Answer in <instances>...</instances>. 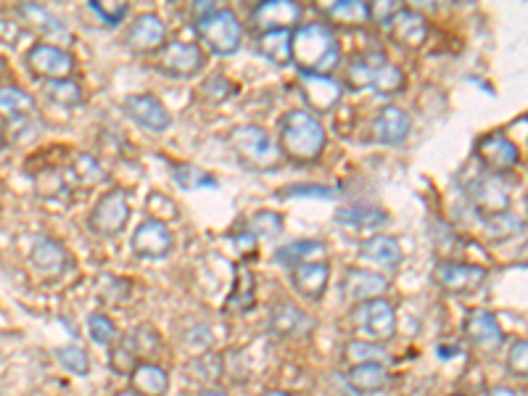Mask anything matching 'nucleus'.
Instances as JSON below:
<instances>
[{"mask_svg": "<svg viewBox=\"0 0 528 396\" xmlns=\"http://www.w3.org/2000/svg\"><path fill=\"white\" fill-rule=\"evenodd\" d=\"M294 64L309 77H328L341 61V45L328 24H299L291 37Z\"/></svg>", "mask_w": 528, "mask_h": 396, "instance_id": "nucleus-1", "label": "nucleus"}, {"mask_svg": "<svg viewBox=\"0 0 528 396\" xmlns=\"http://www.w3.org/2000/svg\"><path fill=\"white\" fill-rule=\"evenodd\" d=\"M325 143H328V132L312 111L296 109L280 119V151L291 162H317L323 156Z\"/></svg>", "mask_w": 528, "mask_h": 396, "instance_id": "nucleus-2", "label": "nucleus"}, {"mask_svg": "<svg viewBox=\"0 0 528 396\" xmlns=\"http://www.w3.org/2000/svg\"><path fill=\"white\" fill-rule=\"evenodd\" d=\"M346 82L352 90H375L381 96H391L404 88V74L381 53H362L346 69Z\"/></svg>", "mask_w": 528, "mask_h": 396, "instance_id": "nucleus-3", "label": "nucleus"}, {"mask_svg": "<svg viewBox=\"0 0 528 396\" xmlns=\"http://www.w3.org/2000/svg\"><path fill=\"white\" fill-rule=\"evenodd\" d=\"M196 35L217 56H233L243 43V24L235 11L214 6L196 19Z\"/></svg>", "mask_w": 528, "mask_h": 396, "instance_id": "nucleus-4", "label": "nucleus"}, {"mask_svg": "<svg viewBox=\"0 0 528 396\" xmlns=\"http://www.w3.org/2000/svg\"><path fill=\"white\" fill-rule=\"evenodd\" d=\"M230 146L246 167L251 169H275L280 164V151L275 148L267 130L259 125H246L233 130Z\"/></svg>", "mask_w": 528, "mask_h": 396, "instance_id": "nucleus-5", "label": "nucleus"}, {"mask_svg": "<svg viewBox=\"0 0 528 396\" xmlns=\"http://www.w3.org/2000/svg\"><path fill=\"white\" fill-rule=\"evenodd\" d=\"M349 320H352V325L360 330L362 336L373 338L375 344L389 341L396 333V309L386 299L362 301V304L352 309Z\"/></svg>", "mask_w": 528, "mask_h": 396, "instance_id": "nucleus-6", "label": "nucleus"}, {"mask_svg": "<svg viewBox=\"0 0 528 396\" xmlns=\"http://www.w3.org/2000/svg\"><path fill=\"white\" fill-rule=\"evenodd\" d=\"M130 222V201H127V193L114 188V191H106L93 206V212L88 217V228L96 235L103 238H111V235L122 233Z\"/></svg>", "mask_w": 528, "mask_h": 396, "instance_id": "nucleus-7", "label": "nucleus"}, {"mask_svg": "<svg viewBox=\"0 0 528 396\" xmlns=\"http://www.w3.org/2000/svg\"><path fill=\"white\" fill-rule=\"evenodd\" d=\"M206 64V56L201 53V48L193 43H177L164 45L159 51V59H156V69H162L169 77H180V80H191L196 77Z\"/></svg>", "mask_w": 528, "mask_h": 396, "instance_id": "nucleus-8", "label": "nucleus"}, {"mask_svg": "<svg viewBox=\"0 0 528 396\" xmlns=\"http://www.w3.org/2000/svg\"><path fill=\"white\" fill-rule=\"evenodd\" d=\"M27 66H30V72L37 74V77H43L45 82L51 80H66L69 74L74 72V56L61 45L53 43H40L35 45L30 53H27Z\"/></svg>", "mask_w": 528, "mask_h": 396, "instance_id": "nucleus-9", "label": "nucleus"}, {"mask_svg": "<svg viewBox=\"0 0 528 396\" xmlns=\"http://www.w3.org/2000/svg\"><path fill=\"white\" fill-rule=\"evenodd\" d=\"M175 246L172 230L159 220L140 222L138 230L132 233V251L140 259H164Z\"/></svg>", "mask_w": 528, "mask_h": 396, "instance_id": "nucleus-10", "label": "nucleus"}, {"mask_svg": "<svg viewBox=\"0 0 528 396\" xmlns=\"http://www.w3.org/2000/svg\"><path fill=\"white\" fill-rule=\"evenodd\" d=\"M391 40L402 48H420L428 40V22L412 8H396L386 19Z\"/></svg>", "mask_w": 528, "mask_h": 396, "instance_id": "nucleus-11", "label": "nucleus"}, {"mask_svg": "<svg viewBox=\"0 0 528 396\" xmlns=\"http://www.w3.org/2000/svg\"><path fill=\"white\" fill-rule=\"evenodd\" d=\"M125 111L135 125L146 127L151 132H167L172 125L167 106L151 93H135V96L127 98Z\"/></svg>", "mask_w": 528, "mask_h": 396, "instance_id": "nucleus-12", "label": "nucleus"}, {"mask_svg": "<svg viewBox=\"0 0 528 396\" xmlns=\"http://www.w3.org/2000/svg\"><path fill=\"white\" fill-rule=\"evenodd\" d=\"M389 291V280L378 275L373 270H365V267H349L344 272V280H341V294L346 301H370V299H381L383 294Z\"/></svg>", "mask_w": 528, "mask_h": 396, "instance_id": "nucleus-13", "label": "nucleus"}, {"mask_svg": "<svg viewBox=\"0 0 528 396\" xmlns=\"http://www.w3.org/2000/svg\"><path fill=\"white\" fill-rule=\"evenodd\" d=\"M486 270L476 264L462 262H441L436 267V283L449 294H470L476 288L484 286Z\"/></svg>", "mask_w": 528, "mask_h": 396, "instance_id": "nucleus-14", "label": "nucleus"}, {"mask_svg": "<svg viewBox=\"0 0 528 396\" xmlns=\"http://www.w3.org/2000/svg\"><path fill=\"white\" fill-rule=\"evenodd\" d=\"M470 196H473V204L484 217H505L507 206H510L505 183L497 175L478 177L470 188Z\"/></svg>", "mask_w": 528, "mask_h": 396, "instance_id": "nucleus-15", "label": "nucleus"}, {"mask_svg": "<svg viewBox=\"0 0 528 396\" xmlns=\"http://www.w3.org/2000/svg\"><path fill=\"white\" fill-rule=\"evenodd\" d=\"M127 45L132 51L151 53L162 51L164 40H167V27H164L162 16L159 14H140L127 30Z\"/></svg>", "mask_w": 528, "mask_h": 396, "instance_id": "nucleus-16", "label": "nucleus"}, {"mask_svg": "<svg viewBox=\"0 0 528 396\" xmlns=\"http://www.w3.org/2000/svg\"><path fill=\"white\" fill-rule=\"evenodd\" d=\"M299 19L301 8L291 0H267V3H259L251 14V24H257L264 32L291 30Z\"/></svg>", "mask_w": 528, "mask_h": 396, "instance_id": "nucleus-17", "label": "nucleus"}, {"mask_svg": "<svg viewBox=\"0 0 528 396\" xmlns=\"http://www.w3.org/2000/svg\"><path fill=\"white\" fill-rule=\"evenodd\" d=\"M412 130L410 114L399 106H383L373 122V135L383 146H399L407 140Z\"/></svg>", "mask_w": 528, "mask_h": 396, "instance_id": "nucleus-18", "label": "nucleus"}, {"mask_svg": "<svg viewBox=\"0 0 528 396\" xmlns=\"http://www.w3.org/2000/svg\"><path fill=\"white\" fill-rule=\"evenodd\" d=\"M478 159L494 172H510L518 164V146L507 135H486L478 143Z\"/></svg>", "mask_w": 528, "mask_h": 396, "instance_id": "nucleus-19", "label": "nucleus"}, {"mask_svg": "<svg viewBox=\"0 0 528 396\" xmlns=\"http://www.w3.org/2000/svg\"><path fill=\"white\" fill-rule=\"evenodd\" d=\"M270 325L280 338H304L312 333L315 320H312L307 312H301L291 301H280L278 307L272 309Z\"/></svg>", "mask_w": 528, "mask_h": 396, "instance_id": "nucleus-20", "label": "nucleus"}, {"mask_svg": "<svg viewBox=\"0 0 528 396\" xmlns=\"http://www.w3.org/2000/svg\"><path fill=\"white\" fill-rule=\"evenodd\" d=\"M291 283L299 291L304 299L320 301L328 291L330 283V264L328 262H312V264H301L291 270Z\"/></svg>", "mask_w": 528, "mask_h": 396, "instance_id": "nucleus-21", "label": "nucleus"}, {"mask_svg": "<svg viewBox=\"0 0 528 396\" xmlns=\"http://www.w3.org/2000/svg\"><path fill=\"white\" fill-rule=\"evenodd\" d=\"M360 254L365 262L383 267V270H396L402 264V246L394 235H373L360 246Z\"/></svg>", "mask_w": 528, "mask_h": 396, "instance_id": "nucleus-22", "label": "nucleus"}, {"mask_svg": "<svg viewBox=\"0 0 528 396\" xmlns=\"http://www.w3.org/2000/svg\"><path fill=\"white\" fill-rule=\"evenodd\" d=\"M465 336L476 346H481V349H497L502 344L505 333H502L499 320L492 312L478 309V312H470L468 320H465Z\"/></svg>", "mask_w": 528, "mask_h": 396, "instance_id": "nucleus-23", "label": "nucleus"}, {"mask_svg": "<svg viewBox=\"0 0 528 396\" xmlns=\"http://www.w3.org/2000/svg\"><path fill=\"white\" fill-rule=\"evenodd\" d=\"M346 383H349L354 391H360V394H378V391L389 389V367L378 365V362L354 365L346 370Z\"/></svg>", "mask_w": 528, "mask_h": 396, "instance_id": "nucleus-24", "label": "nucleus"}, {"mask_svg": "<svg viewBox=\"0 0 528 396\" xmlns=\"http://www.w3.org/2000/svg\"><path fill=\"white\" fill-rule=\"evenodd\" d=\"M69 254L61 246L59 241H53V238H37L35 246L30 251V262L37 272H43V275H59V272L66 270V262H69Z\"/></svg>", "mask_w": 528, "mask_h": 396, "instance_id": "nucleus-25", "label": "nucleus"}, {"mask_svg": "<svg viewBox=\"0 0 528 396\" xmlns=\"http://www.w3.org/2000/svg\"><path fill=\"white\" fill-rule=\"evenodd\" d=\"M132 391L140 396H164L169 391V375L154 362H140L130 373Z\"/></svg>", "mask_w": 528, "mask_h": 396, "instance_id": "nucleus-26", "label": "nucleus"}, {"mask_svg": "<svg viewBox=\"0 0 528 396\" xmlns=\"http://www.w3.org/2000/svg\"><path fill=\"white\" fill-rule=\"evenodd\" d=\"M325 257H328V246L323 241H294L275 251L278 264H286L291 270L301 267V264L325 262Z\"/></svg>", "mask_w": 528, "mask_h": 396, "instance_id": "nucleus-27", "label": "nucleus"}, {"mask_svg": "<svg viewBox=\"0 0 528 396\" xmlns=\"http://www.w3.org/2000/svg\"><path fill=\"white\" fill-rule=\"evenodd\" d=\"M304 98L315 111H328L341 98V88L330 77H309V74H304Z\"/></svg>", "mask_w": 528, "mask_h": 396, "instance_id": "nucleus-28", "label": "nucleus"}, {"mask_svg": "<svg viewBox=\"0 0 528 396\" xmlns=\"http://www.w3.org/2000/svg\"><path fill=\"white\" fill-rule=\"evenodd\" d=\"M291 37L294 30H272L259 37V53L270 59L275 66L294 64V51H291Z\"/></svg>", "mask_w": 528, "mask_h": 396, "instance_id": "nucleus-29", "label": "nucleus"}, {"mask_svg": "<svg viewBox=\"0 0 528 396\" xmlns=\"http://www.w3.org/2000/svg\"><path fill=\"white\" fill-rule=\"evenodd\" d=\"M325 16L330 22L341 24V27H362L373 19V8L362 0H338V3L325 8Z\"/></svg>", "mask_w": 528, "mask_h": 396, "instance_id": "nucleus-30", "label": "nucleus"}, {"mask_svg": "<svg viewBox=\"0 0 528 396\" xmlns=\"http://www.w3.org/2000/svg\"><path fill=\"white\" fill-rule=\"evenodd\" d=\"M22 16L27 19V22L35 27L40 35L45 37H53V45H56V40H69V30H66L64 24L56 19V16L51 14V11H45L43 6H32V3H24L22 8Z\"/></svg>", "mask_w": 528, "mask_h": 396, "instance_id": "nucleus-31", "label": "nucleus"}, {"mask_svg": "<svg viewBox=\"0 0 528 396\" xmlns=\"http://www.w3.org/2000/svg\"><path fill=\"white\" fill-rule=\"evenodd\" d=\"M336 220L341 222V225H349V228L373 230V228H381L389 217H386L381 209H375V206L357 204V206H349V209H341Z\"/></svg>", "mask_w": 528, "mask_h": 396, "instance_id": "nucleus-32", "label": "nucleus"}, {"mask_svg": "<svg viewBox=\"0 0 528 396\" xmlns=\"http://www.w3.org/2000/svg\"><path fill=\"white\" fill-rule=\"evenodd\" d=\"M344 360L349 365H367V362H378V365H386L389 362V352L386 346L375 344V341H349L344 346Z\"/></svg>", "mask_w": 528, "mask_h": 396, "instance_id": "nucleus-33", "label": "nucleus"}, {"mask_svg": "<svg viewBox=\"0 0 528 396\" xmlns=\"http://www.w3.org/2000/svg\"><path fill=\"white\" fill-rule=\"evenodd\" d=\"M0 111L11 119L30 117L35 111V101L19 88H0Z\"/></svg>", "mask_w": 528, "mask_h": 396, "instance_id": "nucleus-34", "label": "nucleus"}, {"mask_svg": "<svg viewBox=\"0 0 528 396\" xmlns=\"http://www.w3.org/2000/svg\"><path fill=\"white\" fill-rule=\"evenodd\" d=\"M228 307L238 309V312H246V309L254 307V278H251V272L246 267L235 270V288L230 294Z\"/></svg>", "mask_w": 528, "mask_h": 396, "instance_id": "nucleus-35", "label": "nucleus"}, {"mask_svg": "<svg viewBox=\"0 0 528 396\" xmlns=\"http://www.w3.org/2000/svg\"><path fill=\"white\" fill-rule=\"evenodd\" d=\"M45 96L51 98L53 103H59V106H66V109H72L77 103H82V88L74 80H51L45 82Z\"/></svg>", "mask_w": 528, "mask_h": 396, "instance_id": "nucleus-36", "label": "nucleus"}, {"mask_svg": "<svg viewBox=\"0 0 528 396\" xmlns=\"http://www.w3.org/2000/svg\"><path fill=\"white\" fill-rule=\"evenodd\" d=\"M56 360L61 362L64 370L74 375H88L90 373V357L80 346H59L56 349Z\"/></svg>", "mask_w": 528, "mask_h": 396, "instance_id": "nucleus-37", "label": "nucleus"}, {"mask_svg": "<svg viewBox=\"0 0 528 396\" xmlns=\"http://www.w3.org/2000/svg\"><path fill=\"white\" fill-rule=\"evenodd\" d=\"M175 183L185 191H196V188H214L217 180H214L209 172L198 167H177L175 169Z\"/></svg>", "mask_w": 528, "mask_h": 396, "instance_id": "nucleus-38", "label": "nucleus"}, {"mask_svg": "<svg viewBox=\"0 0 528 396\" xmlns=\"http://www.w3.org/2000/svg\"><path fill=\"white\" fill-rule=\"evenodd\" d=\"M88 336L93 338L98 346H111L119 333L117 325L111 323L109 317L101 315V312H93V315L88 317Z\"/></svg>", "mask_w": 528, "mask_h": 396, "instance_id": "nucleus-39", "label": "nucleus"}, {"mask_svg": "<svg viewBox=\"0 0 528 396\" xmlns=\"http://www.w3.org/2000/svg\"><path fill=\"white\" fill-rule=\"evenodd\" d=\"M249 230L254 235H259V238H275V235L283 233V220L275 212H257L251 217Z\"/></svg>", "mask_w": 528, "mask_h": 396, "instance_id": "nucleus-40", "label": "nucleus"}, {"mask_svg": "<svg viewBox=\"0 0 528 396\" xmlns=\"http://www.w3.org/2000/svg\"><path fill=\"white\" fill-rule=\"evenodd\" d=\"M507 367H510V373L518 375V378H528V338L526 341H515V344L510 346Z\"/></svg>", "mask_w": 528, "mask_h": 396, "instance_id": "nucleus-41", "label": "nucleus"}, {"mask_svg": "<svg viewBox=\"0 0 528 396\" xmlns=\"http://www.w3.org/2000/svg\"><path fill=\"white\" fill-rule=\"evenodd\" d=\"M90 8H93L106 24H119L127 16V11H130L127 3H109V0H93Z\"/></svg>", "mask_w": 528, "mask_h": 396, "instance_id": "nucleus-42", "label": "nucleus"}, {"mask_svg": "<svg viewBox=\"0 0 528 396\" xmlns=\"http://www.w3.org/2000/svg\"><path fill=\"white\" fill-rule=\"evenodd\" d=\"M489 396H518V394H515V391H510V389H492V394Z\"/></svg>", "mask_w": 528, "mask_h": 396, "instance_id": "nucleus-43", "label": "nucleus"}, {"mask_svg": "<svg viewBox=\"0 0 528 396\" xmlns=\"http://www.w3.org/2000/svg\"><path fill=\"white\" fill-rule=\"evenodd\" d=\"M198 396H230V394H225V391H201Z\"/></svg>", "mask_w": 528, "mask_h": 396, "instance_id": "nucleus-44", "label": "nucleus"}, {"mask_svg": "<svg viewBox=\"0 0 528 396\" xmlns=\"http://www.w3.org/2000/svg\"><path fill=\"white\" fill-rule=\"evenodd\" d=\"M262 396H291V394H286V391H264Z\"/></svg>", "mask_w": 528, "mask_h": 396, "instance_id": "nucleus-45", "label": "nucleus"}, {"mask_svg": "<svg viewBox=\"0 0 528 396\" xmlns=\"http://www.w3.org/2000/svg\"><path fill=\"white\" fill-rule=\"evenodd\" d=\"M117 396H140V394H135V391H132V389H130V391H119V394H117Z\"/></svg>", "mask_w": 528, "mask_h": 396, "instance_id": "nucleus-46", "label": "nucleus"}, {"mask_svg": "<svg viewBox=\"0 0 528 396\" xmlns=\"http://www.w3.org/2000/svg\"><path fill=\"white\" fill-rule=\"evenodd\" d=\"M6 146V138H3V130H0V148Z\"/></svg>", "mask_w": 528, "mask_h": 396, "instance_id": "nucleus-47", "label": "nucleus"}, {"mask_svg": "<svg viewBox=\"0 0 528 396\" xmlns=\"http://www.w3.org/2000/svg\"><path fill=\"white\" fill-rule=\"evenodd\" d=\"M455 396H460V394H455Z\"/></svg>", "mask_w": 528, "mask_h": 396, "instance_id": "nucleus-48", "label": "nucleus"}]
</instances>
